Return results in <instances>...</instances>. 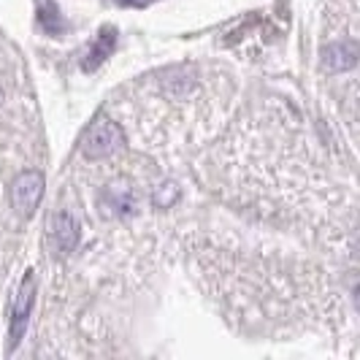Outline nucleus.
I'll use <instances>...</instances> for the list:
<instances>
[{
	"label": "nucleus",
	"instance_id": "f257e3e1",
	"mask_svg": "<svg viewBox=\"0 0 360 360\" xmlns=\"http://www.w3.org/2000/svg\"><path fill=\"white\" fill-rule=\"evenodd\" d=\"M122 146V127L108 117H98L82 136V155L87 160H103L111 158Z\"/></svg>",
	"mask_w": 360,
	"mask_h": 360
},
{
	"label": "nucleus",
	"instance_id": "f03ea898",
	"mask_svg": "<svg viewBox=\"0 0 360 360\" xmlns=\"http://www.w3.org/2000/svg\"><path fill=\"white\" fill-rule=\"evenodd\" d=\"M33 304H36V274L27 271L22 285H19V292L14 298V309H11V328H8V349L19 347L25 330H27V323H30V311H33Z\"/></svg>",
	"mask_w": 360,
	"mask_h": 360
},
{
	"label": "nucleus",
	"instance_id": "7ed1b4c3",
	"mask_svg": "<svg viewBox=\"0 0 360 360\" xmlns=\"http://www.w3.org/2000/svg\"><path fill=\"white\" fill-rule=\"evenodd\" d=\"M44 198V174L41 171H22L11 184V203L22 217H30Z\"/></svg>",
	"mask_w": 360,
	"mask_h": 360
},
{
	"label": "nucleus",
	"instance_id": "20e7f679",
	"mask_svg": "<svg viewBox=\"0 0 360 360\" xmlns=\"http://www.w3.org/2000/svg\"><path fill=\"white\" fill-rule=\"evenodd\" d=\"M49 238L60 255H71L79 247V225L68 212H57L49 222Z\"/></svg>",
	"mask_w": 360,
	"mask_h": 360
},
{
	"label": "nucleus",
	"instance_id": "39448f33",
	"mask_svg": "<svg viewBox=\"0 0 360 360\" xmlns=\"http://www.w3.org/2000/svg\"><path fill=\"white\" fill-rule=\"evenodd\" d=\"M358 52L360 49H358L355 36L339 38V41H333L330 46H325L323 49L325 68H330V71H349V68L358 65Z\"/></svg>",
	"mask_w": 360,
	"mask_h": 360
},
{
	"label": "nucleus",
	"instance_id": "423d86ee",
	"mask_svg": "<svg viewBox=\"0 0 360 360\" xmlns=\"http://www.w3.org/2000/svg\"><path fill=\"white\" fill-rule=\"evenodd\" d=\"M114 46H117V30L114 27H103L98 38L92 41L90 52H87V60H84V71H95L103 60H106L108 54L114 52Z\"/></svg>",
	"mask_w": 360,
	"mask_h": 360
},
{
	"label": "nucleus",
	"instance_id": "0eeeda50",
	"mask_svg": "<svg viewBox=\"0 0 360 360\" xmlns=\"http://www.w3.org/2000/svg\"><path fill=\"white\" fill-rule=\"evenodd\" d=\"M38 25H41L49 36L63 33V17H60V8H57L54 3H44V6L38 8Z\"/></svg>",
	"mask_w": 360,
	"mask_h": 360
},
{
	"label": "nucleus",
	"instance_id": "6e6552de",
	"mask_svg": "<svg viewBox=\"0 0 360 360\" xmlns=\"http://www.w3.org/2000/svg\"><path fill=\"white\" fill-rule=\"evenodd\" d=\"M106 203L108 209H114L117 214H130L133 209H136V198H133V193L130 190H120V187H114V190H108L106 193Z\"/></svg>",
	"mask_w": 360,
	"mask_h": 360
},
{
	"label": "nucleus",
	"instance_id": "1a4fd4ad",
	"mask_svg": "<svg viewBox=\"0 0 360 360\" xmlns=\"http://www.w3.org/2000/svg\"><path fill=\"white\" fill-rule=\"evenodd\" d=\"M176 200H179V187L174 181H162L160 187L155 190V195H152V206L155 209H171Z\"/></svg>",
	"mask_w": 360,
	"mask_h": 360
},
{
	"label": "nucleus",
	"instance_id": "9d476101",
	"mask_svg": "<svg viewBox=\"0 0 360 360\" xmlns=\"http://www.w3.org/2000/svg\"><path fill=\"white\" fill-rule=\"evenodd\" d=\"M117 3H122V6H149V3H155V0H117Z\"/></svg>",
	"mask_w": 360,
	"mask_h": 360
}]
</instances>
